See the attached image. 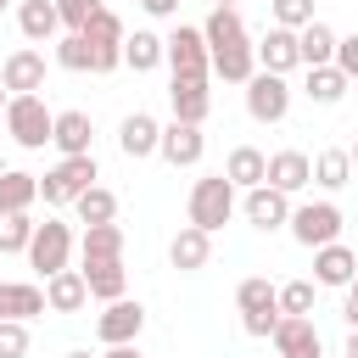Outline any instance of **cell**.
I'll return each mask as SVG.
<instances>
[{"mask_svg":"<svg viewBox=\"0 0 358 358\" xmlns=\"http://www.w3.org/2000/svg\"><path fill=\"white\" fill-rule=\"evenodd\" d=\"M201 39H207V62L224 84H246L257 73V56H252V34L241 22V11H213L201 22Z\"/></svg>","mask_w":358,"mask_h":358,"instance_id":"obj_1","label":"cell"},{"mask_svg":"<svg viewBox=\"0 0 358 358\" xmlns=\"http://www.w3.org/2000/svg\"><path fill=\"white\" fill-rule=\"evenodd\" d=\"M50 129H56V112H50L39 95H11V101H6V134H11L22 151L50 145Z\"/></svg>","mask_w":358,"mask_h":358,"instance_id":"obj_2","label":"cell"},{"mask_svg":"<svg viewBox=\"0 0 358 358\" xmlns=\"http://www.w3.org/2000/svg\"><path fill=\"white\" fill-rule=\"evenodd\" d=\"M235 207H241V201H235V185H229L224 173H207V179L190 185V224H196V229H207V235L224 229V224L235 218Z\"/></svg>","mask_w":358,"mask_h":358,"instance_id":"obj_3","label":"cell"},{"mask_svg":"<svg viewBox=\"0 0 358 358\" xmlns=\"http://www.w3.org/2000/svg\"><path fill=\"white\" fill-rule=\"evenodd\" d=\"M78 39L90 45V73H112V67H123V22H117V11H95L84 28H78Z\"/></svg>","mask_w":358,"mask_h":358,"instance_id":"obj_4","label":"cell"},{"mask_svg":"<svg viewBox=\"0 0 358 358\" xmlns=\"http://www.w3.org/2000/svg\"><path fill=\"white\" fill-rule=\"evenodd\" d=\"M95 179H101V173H95V157H62V162L39 179V196H45V207H67V201H78Z\"/></svg>","mask_w":358,"mask_h":358,"instance_id":"obj_5","label":"cell"},{"mask_svg":"<svg viewBox=\"0 0 358 358\" xmlns=\"http://www.w3.org/2000/svg\"><path fill=\"white\" fill-rule=\"evenodd\" d=\"M291 241L296 246H308V252H319V246H330L336 235H341V207L336 201H302V207H291Z\"/></svg>","mask_w":358,"mask_h":358,"instance_id":"obj_6","label":"cell"},{"mask_svg":"<svg viewBox=\"0 0 358 358\" xmlns=\"http://www.w3.org/2000/svg\"><path fill=\"white\" fill-rule=\"evenodd\" d=\"M162 62L173 67V78H207V73H213L201 28H185V22H179V28L162 39Z\"/></svg>","mask_w":358,"mask_h":358,"instance_id":"obj_7","label":"cell"},{"mask_svg":"<svg viewBox=\"0 0 358 358\" xmlns=\"http://www.w3.org/2000/svg\"><path fill=\"white\" fill-rule=\"evenodd\" d=\"M67 257H73V229L62 224V218H45V224H34V241H28V263L50 280V274H62L67 268Z\"/></svg>","mask_w":358,"mask_h":358,"instance_id":"obj_8","label":"cell"},{"mask_svg":"<svg viewBox=\"0 0 358 358\" xmlns=\"http://www.w3.org/2000/svg\"><path fill=\"white\" fill-rule=\"evenodd\" d=\"M246 112H252V123H280L291 112V84L280 73H252L246 78Z\"/></svg>","mask_w":358,"mask_h":358,"instance_id":"obj_9","label":"cell"},{"mask_svg":"<svg viewBox=\"0 0 358 358\" xmlns=\"http://www.w3.org/2000/svg\"><path fill=\"white\" fill-rule=\"evenodd\" d=\"M201 151H207V134L196 129V123H162V140H157V157L168 162V168H196L201 162Z\"/></svg>","mask_w":358,"mask_h":358,"instance_id":"obj_10","label":"cell"},{"mask_svg":"<svg viewBox=\"0 0 358 358\" xmlns=\"http://www.w3.org/2000/svg\"><path fill=\"white\" fill-rule=\"evenodd\" d=\"M140 330H145V308L129 302V296L106 302V313L95 319V336H101L106 347H129V341H140Z\"/></svg>","mask_w":358,"mask_h":358,"instance_id":"obj_11","label":"cell"},{"mask_svg":"<svg viewBox=\"0 0 358 358\" xmlns=\"http://www.w3.org/2000/svg\"><path fill=\"white\" fill-rule=\"evenodd\" d=\"M0 90L6 95H39L45 90V56L39 50H11L6 62H0Z\"/></svg>","mask_w":358,"mask_h":358,"instance_id":"obj_12","label":"cell"},{"mask_svg":"<svg viewBox=\"0 0 358 358\" xmlns=\"http://www.w3.org/2000/svg\"><path fill=\"white\" fill-rule=\"evenodd\" d=\"M241 213H246V224H252V229L274 235V229H285V224H291V196H280V190L257 185V190H246V196H241Z\"/></svg>","mask_w":358,"mask_h":358,"instance_id":"obj_13","label":"cell"},{"mask_svg":"<svg viewBox=\"0 0 358 358\" xmlns=\"http://www.w3.org/2000/svg\"><path fill=\"white\" fill-rule=\"evenodd\" d=\"M274 358H324V341H319V330H313V319H285L280 313V324H274Z\"/></svg>","mask_w":358,"mask_h":358,"instance_id":"obj_14","label":"cell"},{"mask_svg":"<svg viewBox=\"0 0 358 358\" xmlns=\"http://www.w3.org/2000/svg\"><path fill=\"white\" fill-rule=\"evenodd\" d=\"M157 140H162V123H157L151 112H129V117L117 123V151H123L129 162L157 157Z\"/></svg>","mask_w":358,"mask_h":358,"instance_id":"obj_15","label":"cell"},{"mask_svg":"<svg viewBox=\"0 0 358 358\" xmlns=\"http://www.w3.org/2000/svg\"><path fill=\"white\" fill-rule=\"evenodd\" d=\"M263 185L280 190V196H296L302 185H313V162H308L302 151H274L268 168H263Z\"/></svg>","mask_w":358,"mask_h":358,"instance_id":"obj_16","label":"cell"},{"mask_svg":"<svg viewBox=\"0 0 358 358\" xmlns=\"http://www.w3.org/2000/svg\"><path fill=\"white\" fill-rule=\"evenodd\" d=\"M252 56H257V73H280V78H285L291 67H302V62H296V34H291V28H268V34L252 45Z\"/></svg>","mask_w":358,"mask_h":358,"instance_id":"obj_17","label":"cell"},{"mask_svg":"<svg viewBox=\"0 0 358 358\" xmlns=\"http://www.w3.org/2000/svg\"><path fill=\"white\" fill-rule=\"evenodd\" d=\"M352 274H358V252H352V246L330 241V246L313 252V285H341V291H347Z\"/></svg>","mask_w":358,"mask_h":358,"instance_id":"obj_18","label":"cell"},{"mask_svg":"<svg viewBox=\"0 0 358 358\" xmlns=\"http://www.w3.org/2000/svg\"><path fill=\"white\" fill-rule=\"evenodd\" d=\"M168 101H173V117L179 123H207V112H213V90H207V78H173V90H168Z\"/></svg>","mask_w":358,"mask_h":358,"instance_id":"obj_19","label":"cell"},{"mask_svg":"<svg viewBox=\"0 0 358 358\" xmlns=\"http://www.w3.org/2000/svg\"><path fill=\"white\" fill-rule=\"evenodd\" d=\"M207 257H213V235H207V229H196V224H185V229L168 241V263H173L179 274L207 268Z\"/></svg>","mask_w":358,"mask_h":358,"instance_id":"obj_20","label":"cell"},{"mask_svg":"<svg viewBox=\"0 0 358 358\" xmlns=\"http://www.w3.org/2000/svg\"><path fill=\"white\" fill-rule=\"evenodd\" d=\"M336 39H341V34L313 17L308 28H296V62H302V67H330V62H336Z\"/></svg>","mask_w":358,"mask_h":358,"instance_id":"obj_21","label":"cell"},{"mask_svg":"<svg viewBox=\"0 0 358 358\" xmlns=\"http://www.w3.org/2000/svg\"><path fill=\"white\" fill-rule=\"evenodd\" d=\"M90 134H95V123H90V112H56V129H50V145H56L62 157H90Z\"/></svg>","mask_w":358,"mask_h":358,"instance_id":"obj_22","label":"cell"},{"mask_svg":"<svg viewBox=\"0 0 358 358\" xmlns=\"http://www.w3.org/2000/svg\"><path fill=\"white\" fill-rule=\"evenodd\" d=\"M84 302H90V285H84L78 268H62V274L45 280V308H50V313H78Z\"/></svg>","mask_w":358,"mask_h":358,"instance_id":"obj_23","label":"cell"},{"mask_svg":"<svg viewBox=\"0 0 358 358\" xmlns=\"http://www.w3.org/2000/svg\"><path fill=\"white\" fill-rule=\"evenodd\" d=\"M17 28H22V39H28V45H45V39H56L62 17H56V6H50V0H22V6H17Z\"/></svg>","mask_w":358,"mask_h":358,"instance_id":"obj_24","label":"cell"},{"mask_svg":"<svg viewBox=\"0 0 358 358\" xmlns=\"http://www.w3.org/2000/svg\"><path fill=\"white\" fill-rule=\"evenodd\" d=\"M263 168H268V157H263L257 145H235V151L224 157V179H229L235 190H257V185H263Z\"/></svg>","mask_w":358,"mask_h":358,"instance_id":"obj_25","label":"cell"},{"mask_svg":"<svg viewBox=\"0 0 358 358\" xmlns=\"http://www.w3.org/2000/svg\"><path fill=\"white\" fill-rule=\"evenodd\" d=\"M123 67H134V73H151V67H162V34H151V28H134V34H123Z\"/></svg>","mask_w":358,"mask_h":358,"instance_id":"obj_26","label":"cell"},{"mask_svg":"<svg viewBox=\"0 0 358 358\" xmlns=\"http://www.w3.org/2000/svg\"><path fill=\"white\" fill-rule=\"evenodd\" d=\"M78 274H84L90 296H101V302H117V296H123V285H129V274H123V257H112V263H84Z\"/></svg>","mask_w":358,"mask_h":358,"instance_id":"obj_27","label":"cell"},{"mask_svg":"<svg viewBox=\"0 0 358 358\" xmlns=\"http://www.w3.org/2000/svg\"><path fill=\"white\" fill-rule=\"evenodd\" d=\"M34 313H45V291L39 285H22V280H11V285H0V319H34Z\"/></svg>","mask_w":358,"mask_h":358,"instance_id":"obj_28","label":"cell"},{"mask_svg":"<svg viewBox=\"0 0 358 358\" xmlns=\"http://www.w3.org/2000/svg\"><path fill=\"white\" fill-rule=\"evenodd\" d=\"M34 201H39V179L22 168H6L0 173V213H28Z\"/></svg>","mask_w":358,"mask_h":358,"instance_id":"obj_29","label":"cell"},{"mask_svg":"<svg viewBox=\"0 0 358 358\" xmlns=\"http://www.w3.org/2000/svg\"><path fill=\"white\" fill-rule=\"evenodd\" d=\"M78 252H84V263H112V257H123V229L117 224H90Z\"/></svg>","mask_w":358,"mask_h":358,"instance_id":"obj_30","label":"cell"},{"mask_svg":"<svg viewBox=\"0 0 358 358\" xmlns=\"http://www.w3.org/2000/svg\"><path fill=\"white\" fill-rule=\"evenodd\" d=\"M235 308H241V319H246V313H280V285H268L263 274H252V280H241Z\"/></svg>","mask_w":358,"mask_h":358,"instance_id":"obj_31","label":"cell"},{"mask_svg":"<svg viewBox=\"0 0 358 358\" xmlns=\"http://www.w3.org/2000/svg\"><path fill=\"white\" fill-rule=\"evenodd\" d=\"M73 207H78V224H84V229H90V224H117V196H112L106 185H90Z\"/></svg>","mask_w":358,"mask_h":358,"instance_id":"obj_32","label":"cell"},{"mask_svg":"<svg viewBox=\"0 0 358 358\" xmlns=\"http://www.w3.org/2000/svg\"><path fill=\"white\" fill-rule=\"evenodd\" d=\"M347 95V78H341V67L330 62V67H308V101L313 106H336Z\"/></svg>","mask_w":358,"mask_h":358,"instance_id":"obj_33","label":"cell"},{"mask_svg":"<svg viewBox=\"0 0 358 358\" xmlns=\"http://www.w3.org/2000/svg\"><path fill=\"white\" fill-rule=\"evenodd\" d=\"M347 179H352L347 145H330V151H319V157H313V185H324V190H341Z\"/></svg>","mask_w":358,"mask_h":358,"instance_id":"obj_34","label":"cell"},{"mask_svg":"<svg viewBox=\"0 0 358 358\" xmlns=\"http://www.w3.org/2000/svg\"><path fill=\"white\" fill-rule=\"evenodd\" d=\"M313 280H291V285H280V313L285 319H313Z\"/></svg>","mask_w":358,"mask_h":358,"instance_id":"obj_35","label":"cell"},{"mask_svg":"<svg viewBox=\"0 0 358 358\" xmlns=\"http://www.w3.org/2000/svg\"><path fill=\"white\" fill-rule=\"evenodd\" d=\"M34 241V218L28 213H0V252H28Z\"/></svg>","mask_w":358,"mask_h":358,"instance_id":"obj_36","label":"cell"},{"mask_svg":"<svg viewBox=\"0 0 358 358\" xmlns=\"http://www.w3.org/2000/svg\"><path fill=\"white\" fill-rule=\"evenodd\" d=\"M268 11H274V28H308L313 22V0H268Z\"/></svg>","mask_w":358,"mask_h":358,"instance_id":"obj_37","label":"cell"},{"mask_svg":"<svg viewBox=\"0 0 358 358\" xmlns=\"http://www.w3.org/2000/svg\"><path fill=\"white\" fill-rule=\"evenodd\" d=\"M56 67H67V73H90V45H84L78 34H62V39H56Z\"/></svg>","mask_w":358,"mask_h":358,"instance_id":"obj_38","label":"cell"},{"mask_svg":"<svg viewBox=\"0 0 358 358\" xmlns=\"http://www.w3.org/2000/svg\"><path fill=\"white\" fill-rule=\"evenodd\" d=\"M50 6H56V17H62V28H67V34H78V28L101 11V0H50Z\"/></svg>","mask_w":358,"mask_h":358,"instance_id":"obj_39","label":"cell"},{"mask_svg":"<svg viewBox=\"0 0 358 358\" xmlns=\"http://www.w3.org/2000/svg\"><path fill=\"white\" fill-rule=\"evenodd\" d=\"M0 358H28V324L22 319H0Z\"/></svg>","mask_w":358,"mask_h":358,"instance_id":"obj_40","label":"cell"},{"mask_svg":"<svg viewBox=\"0 0 358 358\" xmlns=\"http://www.w3.org/2000/svg\"><path fill=\"white\" fill-rule=\"evenodd\" d=\"M336 67H341V78H347V84H358V34L336 39Z\"/></svg>","mask_w":358,"mask_h":358,"instance_id":"obj_41","label":"cell"},{"mask_svg":"<svg viewBox=\"0 0 358 358\" xmlns=\"http://www.w3.org/2000/svg\"><path fill=\"white\" fill-rule=\"evenodd\" d=\"M145 17H179V0H140Z\"/></svg>","mask_w":358,"mask_h":358,"instance_id":"obj_42","label":"cell"},{"mask_svg":"<svg viewBox=\"0 0 358 358\" xmlns=\"http://www.w3.org/2000/svg\"><path fill=\"white\" fill-rule=\"evenodd\" d=\"M101 358H140V347H134V341H129V347H106Z\"/></svg>","mask_w":358,"mask_h":358,"instance_id":"obj_43","label":"cell"},{"mask_svg":"<svg viewBox=\"0 0 358 358\" xmlns=\"http://www.w3.org/2000/svg\"><path fill=\"white\" fill-rule=\"evenodd\" d=\"M341 358H358V330L347 336V347H341Z\"/></svg>","mask_w":358,"mask_h":358,"instance_id":"obj_44","label":"cell"},{"mask_svg":"<svg viewBox=\"0 0 358 358\" xmlns=\"http://www.w3.org/2000/svg\"><path fill=\"white\" fill-rule=\"evenodd\" d=\"M235 6H241V0H213V11H235Z\"/></svg>","mask_w":358,"mask_h":358,"instance_id":"obj_45","label":"cell"},{"mask_svg":"<svg viewBox=\"0 0 358 358\" xmlns=\"http://www.w3.org/2000/svg\"><path fill=\"white\" fill-rule=\"evenodd\" d=\"M347 162H352V173H358V140H352V145H347Z\"/></svg>","mask_w":358,"mask_h":358,"instance_id":"obj_46","label":"cell"},{"mask_svg":"<svg viewBox=\"0 0 358 358\" xmlns=\"http://www.w3.org/2000/svg\"><path fill=\"white\" fill-rule=\"evenodd\" d=\"M347 296H358V274H352V285H347Z\"/></svg>","mask_w":358,"mask_h":358,"instance_id":"obj_47","label":"cell"},{"mask_svg":"<svg viewBox=\"0 0 358 358\" xmlns=\"http://www.w3.org/2000/svg\"><path fill=\"white\" fill-rule=\"evenodd\" d=\"M6 101H11V95H6V90H0V117H6Z\"/></svg>","mask_w":358,"mask_h":358,"instance_id":"obj_48","label":"cell"},{"mask_svg":"<svg viewBox=\"0 0 358 358\" xmlns=\"http://www.w3.org/2000/svg\"><path fill=\"white\" fill-rule=\"evenodd\" d=\"M67 358H90V352H67Z\"/></svg>","mask_w":358,"mask_h":358,"instance_id":"obj_49","label":"cell"},{"mask_svg":"<svg viewBox=\"0 0 358 358\" xmlns=\"http://www.w3.org/2000/svg\"><path fill=\"white\" fill-rule=\"evenodd\" d=\"M0 173H6V157H0Z\"/></svg>","mask_w":358,"mask_h":358,"instance_id":"obj_50","label":"cell"},{"mask_svg":"<svg viewBox=\"0 0 358 358\" xmlns=\"http://www.w3.org/2000/svg\"><path fill=\"white\" fill-rule=\"evenodd\" d=\"M6 6H11V0H0V11H6Z\"/></svg>","mask_w":358,"mask_h":358,"instance_id":"obj_51","label":"cell"}]
</instances>
